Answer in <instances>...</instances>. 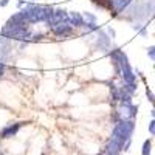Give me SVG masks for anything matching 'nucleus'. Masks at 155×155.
Listing matches in <instances>:
<instances>
[{
  "mask_svg": "<svg viewBox=\"0 0 155 155\" xmlns=\"http://www.w3.org/2000/svg\"><path fill=\"white\" fill-rule=\"evenodd\" d=\"M53 33L58 37H70L73 33V25L70 22H59L53 28Z\"/></svg>",
  "mask_w": 155,
  "mask_h": 155,
  "instance_id": "f257e3e1",
  "label": "nucleus"
},
{
  "mask_svg": "<svg viewBox=\"0 0 155 155\" xmlns=\"http://www.w3.org/2000/svg\"><path fill=\"white\" fill-rule=\"evenodd\" d=\"M112 45V37L107 34L104 30H98V37H96V47L102 51H107Z\"/></svg>",
  "mask_w": 155,
  "mask_h": 155,
  "instance_id": "f03ea898",
  "label": "nucleus"
},
{
  "mask_svg": "<svg viewBox=\"0 0 155 155\" xmlns=\"http://www.w3.org/2000/svg\"><path fill=\"white\" fill-rule=\"evenodd\" d=\"M11 51V44H9V37L0 36V62H5L6 58L9 56Z\"/></svg>",
  "mask_w": 155,
  "mask_h": 155,
  "instance_id": "7ed1b4c3",
  "label": "nucleus"
},
{
  "mask_svg": "<svg viewBox=\"0 0 155 155\" xmlns=\"http://www.w3.org/2000/svg\"><path fill=\"white\" fill-rule=\"evenodd\" d=\"M68 22L73 25L74 28H82V25L85 22L84 16L81 14V12H78V11H70L68 12Z\"/></svg>",
  "mask_w": 155,
  "mask_h": 155,
  "instance_id": "20e7f679",
  "label": "nucleus"
},
{
  "mask_svg": "<svg viewBox=\"0 0 155 155\" xmlns=\"http://www.w3.org/2000/svg\"><path fill=\"white\" fill-rule=\"evenodd\" d=\"M121 78H123L124 82H137V74L134 73L130 64H126L121 68Z\"/></svg>",
  "mask_w": 155,
  "mask_h": 155,
  "instance_id": "39448f33",
  "label": "nucleus"
},
{
  "mask_svg": "<svg viewBox=\"0 0 155 155\" xmlns=\"http://www.w3.org/2000/svg\"><path fill=\"white\" fill-rule=\"evenodd\" d=\"M20 126H22V123L8 124L6 127H3V129H2V132H0V137H2V138H11V137H14V135L19 132Z\"/></svg>",
  "mask_w": 155,
  "mask_h": 155,
  "instance_id": "423d86ee",
  "label": "nucleus"
},
{
  "mask_svg": "<svg viewBox=\"0 0 155 155\" xmlns=\"http://www.w3.org/2000/svg\"><path fill=\"white\" fill-rule=\"evenodd\" d=\"M112 2H113V9H115V14H118V12L126 11L129 6L132 5V0H112Z\"/></svg>",
  "mask_w": 155,
  "mask_h": 155,
  "instance_id": "0eeeda50",
  "label": "nucleus"
},
{
  "mask_svg": "<svg viewBox=\"0 0 155 155\" xmlns=\"http://www.w3.org/2000/svg\"><path fill=\"white\" fill-rule=\"evenodd\" d=\"M121 93H123V87H116L115 84H110V96H112V101H115V102L121 101Z\"/></svg>",
  "mask_w": 155,
  "mask_h": 155,
  "instance_id": "6e6552de",
  "label": "nucleus"
},
{
  "mask_svg": "<svg viewBox=\"0 0 155 155\" xmlns=\"http://www.w3.org/2000/svg\"><path fill=\"white\" fill-rule=\"evenodd\" d=\"M54 19L58 22H68V12L62 8H58L54 9Z\"/></svg>",
  "mask_w": 155,
  "mask_h": 155,
  "instance_id": "1a4fd4ad",
  "label": "nucleus"
},
{
  "mask_svg": "<svg viewBox=\"0 0 155 155\" xmlns=\"http://www.w3.org/2000/svg\"><path fill=\"white\" fill-rule=\"evenodd\" d=\"M123 88L126 90L129 95H134L137 92V82H124L123 84Z\"/></svg>",
  "mask_w": 155,
  "mask_h": 155,
  "instance_id": "9d476101",
  "label": "nucleus"
},
{
  "mask_svg": "<svg viewBox=\"0 0 155 155\" xmlns=\"http://www.w3.org/2000/svg\"><path fill=\"white\" fill-rule=\"evenodd\" d=\"M82 28L85 33H92V31H98V27H96V22H84Z\"/></svg>",
  "mask_w": 155,
  "mask_h": 155,
  "instance_id": "9b49d317",
  "label": "nucleus"
},
{
  "mask_svg": "<svg viewBox=\"0 0 155 155\" xmlns=\"http://www.w3.org/2000/svg\"><path fill=\"white\" fill-rule=\"evenodd\" d=\"M132 30H135L137 33H140V34H141V37H146V36H147V31H146V28L143 27V25H140V23H135V25H132Z\"/></svg>",
  "mask_w": 155,
  "mask_h": 155,
  "instance_id": "f8f14e48",
  "label": "nucleus"
},
{
  "mask_svg": "<svg viewBox=\"0 0 155 155\" xmlns=\"http://www.w3.org/2000/svg\"><path fill=\"white\" fill-rule=\"evenodd\" d=\"M84 19H85V22H96L98 19H96V16L95 14H92V12H84Z\"/></svg>",
  "mask_w": 155,
  "mask_h": 155,
  "instance_id": "ddd939ff",
  "label": "nucleus"
},
{
  "mask_svg": "<svg viewBox=\"0 0 155 155\" xmlns=\"http://www.w3.org/2000/svg\"><path fill=\"white\" fill-rule=\"evenodd\" d=\"M147 56H149L152 61H155V45H152V47L147 48Z\"/></svg>",
  "mask_w": 155,
  "mask_h": 155,
  "instance_id": "4468645a",
  "label": "nucleus"
},
{
  "mask_svg": "<svg viewBox=\"0 0 155 155\" xmlns=\"http://www.w3.org/2000/svg\"><path fill=\"white\" fill-rule=\"evenodd\" d=\"M146 96H147V99H149V101L152 102V104L155 106V95H153V93L150 92V90H149V88L146 90Z\"/></svg>",
  "mask_w": 155,
  "mask_h": 155,
  "instance_id": "2eb2a0df",
  "label": "nucleus"
},
{
  "mask_svg": "<svg viewBox=\"0 0 155 155\" xmlns=\"http://www.w3.org/2000/svg\"><path fill=\"white\" fill-rule=\"evenodd\" d=\"M44 39V34H33L31 36V42H41Z\"/></svg>",
  "mask_w": 155,
  "mask_h": 155,
  "instance_id": "dca6fc26",
  "label": "nucleus"
},
{
  "mask_svg": "<svg viewBox=\"0 0 155 155\" xmlns=\"http://www.w3.org/2000/svg\"><path fill=\"white\" fill-rule=\"evenodd\" d=\"M106 31H107V34H109V36L112 37V41H113V39L116 37V31H115V30H113L112 27H107V28H106Z\"/></svg>",
  "mask_w": 155,
  "mask_h": 155,
  "instance_id": "f3484780",
  "label": "nucleus"
},
{
  "mask_svg": "<svg viewBox=\"0 0 155 155\" xmlns=\"http://www.w3.org/2000/svg\"><path fill=\"white\" fill-rule=\"evenodd\" d=\"M149 150H150V141H146L144 146H143V155H147Z\"/></svg>",
  "mask_w": 155,
  "mask_h": 155,
  "instance_id": "a211bd4d",
  "label": "nucleus"
},
{
  "mask_svg": "<svg viewBox=\"0 0 155 155\" xmlns=\"http://www.w3.org/2000/svg\"><path fill=\"white\" fill-rule=\"evenodd\" d=\"M149 132H150L152 135H155V120L149 123Z\"/></svg>",
  "mask_w": 155,
  "mask_h": 155,
  "instance_id": "6ab92c4d",
  "label": "nucleus"
},
{
  "mask_svg": "<svg viewBox=\"0 0 155 155\" xmlns=\"http://www.w3.org/2000/svg\"><path fill=\"white\" fill-rule=\"evenodd\" d=\"M5 74V62H0V78Z\"/></svg>",
  "mask_w": 155,
  "mask_h": 155,
  "instance_id": "aec40b11",
  "label": "nucleus"
},
{
  "mask_svg": "<svg viewBox=\"0 0 155 155\" xmlns=\"http://www.w3.org/2000/svg\"><path fill=\"white\" fill-rule=\"evenodd\" d=\"M8 3H9V0H0V6H2V8H3V6H6Z\"/></svg>",
  "mask_w": 155,
  "mask_h": 155,
  "instance_id": "412c9836",
  "label": "nucleus"
},
{
  "mask_svg": "<svg viewBox=\"0 0 155 155\" xmlns=\"http://www.w3.org/2000/svg\"><path fill=\"white\" fill-rule=\"evenodd\" d=\"M152 116H153V118H155V109L152 110Z\"/></svg>",
  "mask_w": 155,
  "mask_h": 155,
  "instance_id": "4be33fe9",
  "label": "nucleus"
}]
</instances>
